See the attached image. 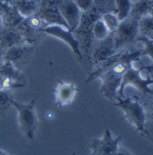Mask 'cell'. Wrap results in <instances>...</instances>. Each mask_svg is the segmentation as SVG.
<instances>
[{"mask_svg": "<svg viewBox=\"0 0 153 155\" xmlns=\"http://www.w3.org/2000/svg\"><path fill=\"white\" fill-rule=\"evenodd\" d=\"M101 19L106 24V26L108 27L110 32H114L117 29L120 23V21L118 17L116 16V15L115 14V12H108V13L102 14Z\"/></svg>", "mask_w": 153, "mask_h": 155, "instance_id": "21", "label": "cell"}, {"mask_svg": "<svg viewBox=\"0 0 153 155\" xmlns=\"http://www.w3.org/2000/svg\"><path fill=\"white\" fill-rule=\"evenodd\" d=\"M132 0H116L115 1V14L118 17L119 21L122 22L130 16L132 7Z\"/></svg>", "mask_w": 153, "mask_h": 155, "instance_id": "18", "label": "cell"}, {"mask_svg": "<svg viewBox=\"0 0 153 155\" xmlns=\"http://www.w3.org/2000/svg\"><path fill=\"white\" fill-rule=\"evenodd\" d=\"M2 62H3V58H2V56L0 55V65H1Z\"/></svg>", "mask_w": 153, "mask_h": 155, "instance_id": "31", "label": "cell"}, {"mask_svg": "<svg viewBox=\"0 0 153 155\" xmlns=\"http://www.w3.org/2000/svg\"><path fill=\"white\" fill-rule=\"evenodd\" d=\"M1 2L3 3H5V4H9V5H15V1L16 0H0Z\"/></svg>", "mask_w": 153, "mask_h": 155, "instance_id": "27", "label": "cell"}, {"mask_svg": "<svg viewBox=\"0 0 153 155\" xmlns=\"http://www.w3.org/2000/svg\"><path fill=\"white\" fill-rule=\"evenodd\" d=\"M153 35V18L149 15L139 20V36L150 38Z\"/></svg>", "mask_w": 153, "mask_h": 155, "instance_id": "19", "label": "cell"}, {"mask_svg": "<svg viewBox=\"0 0 153 155\" xmlns=\"http://www.w3.org/2000/svg\"><path fill=\"white\" fill-rule=\"evenodd\" d=\"M57 5L69 30L73 31L80 23L83 12L73 0H57Z\"/></svg>", "mask_w": 153, "mask_h": 155, "instance_id": "10", "label": "cell"}, {"mask_svg": "<svg viewBox=\"0 0 153 155\" xmlns=\"http://www.w3.org/2000/svg\"><path fill=\"white\" fill-rule=\"evenodd\" d=\"M0 75L13 79L22 87H24L27 83L26 77L22 73V70L18 69L13 63L6 60H3L0 65Z\"/></svg>", "mask_w": 153, "mask_h": 155, "instance_id": "15", "label": "cell"}, {"mask_svg": "<svg viewBox=\"0 0 153 155\" xmlns=\"http://www.w3.org/2000/svg\"><path fill=\"white\" fill-rule=\"evenodd\" d=\"M12 96L9 91L0 90V116H4L12 106Z\"/></svg>", "mask_w": 153, "mask_h": 155, "instance_id": "22", "label": "cell"}, {"mask_svg": "<svg viewBox=\"0 0 153 155\" xmlns=\"http://www.w3.org/2000/svg\"><path fill=\"white\" fill-rule=\"evenodd\" d=\"M114 155H132L128 151V150H126L125 148H124V147H122V146H119V148L117 149V151L116 152V153Z\"/></svg>", "mask_w": 153, "mask_h": 155, "instance_id": "25", "label": "cell"}, {"mask_svg": "<svg viewBox=\"0 0 153 155\" xmlns=\"http://www.w3.org/2000/svg\"><path fill=\"white\" fill-rule=\"evenodd\" d=\"M0 155H18V154H8V153H5L4 151H2V150L0 149Z\"/></svg>", "mask_w": 153, "mask_h": 155, "instance_id": "28", "label": "cell"}, {"mask_svg": "<svg viewBox=\"0 0 153 155\" xmlns=\"http://www.w3.org/2000/svg\"><path fill=\"white\" fill-rule=\"evenodd\" d=\"M132 3H135V2H137L138 0H132Z\"/></svg>", "mask_w": 153, "mask_h": 155, "instance_id": "32", "label": "cell"}, {"mask_svg": "<svg viewBox=\"0 0 153 155\" xmlns=\"http://www.w3.org/2000/svg\"><path fill=\"white\" fill-rule=\"evenodd\" d=\"M82 12H87L94 7L93 0H73Z\"/></svg>", "mask_w": 153, "mask_h": 155, "instance_id": "24", "label": "cell"}, {"mask_svg": "<svg viewBox=\"0 0 153 155\" xmlns=\"http://www.w3.org/2000/svg\"><path fill=\"white\" fill-rule=\"evenodd\" d=\"M116 0H93L94 7L101 14L108 12H115Z\"/></svg>", "mask_w": 153, "mask_h": 155, "instance_id": "23", "label": "cell"}, {"mask_svg": "<svg viewBox=\"0 0 153 155\" xmlns=\"http://www.w3.org/2000/svg\"><path fill=\"white\" fill-rule=\"evenodd\" d=\"M115 104L120 108L126 118V120L135 127L137 131L148 134L145 129L146 114L143 107L136 101H133L128 97L117 96L115 100Z\"/></svg>", "mask_w": 153, "mask_h": 155, "instance_id": "4", "label": "cell"}, {"mask_svg": "<svg viewBox=\"0 0 153 155\" xmlns=\"http://www.w3.org/2000/svg\"><path fill=\"white\" fill-rule=\"evenodd\" d=\"M34 51V46L31 44H21L14 46L7 49L2 56L3 60L13 63L18 69H22L31 59Z\"/></svg>", "mask_w": 153, "mask_h": 155, "instance_id": "9", "label": "cell"}, {"mask_svg": "<svg viewBox=\"0 0 153 155\" xmlns=\"http://www.w3.org/2000/svg\"><path fill=\"white\" fill-rule=\"evenodd\" d=\"M21 30L17 28H7L0 24V55L9 49L10 48L17 45L25 44Z\"/></svg>", "mask_w": 153, "mask_h": 155, "instance_id": "11", "label": "cell"}, {"mask_svg": "<svg viewBox=\"0 0 153 155\" xmlns=\"http://www.w3.org/2000/svg\"><path fill=\"white\" fill-rule=\"evenodd\" d=\"M35 104L36 98L32 99L27 104L20 103L14 99L12 100V106L18 111V122L21 131L31 142L34 141L39 127V120L35 112Z\"/></svg>", "mask_w": 153, "mask_h": 155, "instance_id": "2", "label": "cell"}, {"mask_svg": "<svg viewBox=\"0 0 153 155\" xmlns=\"http://www.w3.org/2000/svg\"><path fill=\"white\" fill-rule=\"evenodd\" d=\"M144 68H145V70L148 72V74H149V75L151 76V78H152L153 79V65L147 66V67H145Z\"/></svg>", "mask_w": 153, "mask_h": 155, "instance_id": "26", "label": "cell"}, {"mask_svg": "<svg viewBox=\"0 0 153 155\" xmlns=\"http://www.w3.org/2000/svg\"><path fill=\"white\" fill-rule=\"evenodd\" d=\"M122 136L114 137L107 128L104 135L99 139L91 140L90 148V155H114L120 146Z\"/></svg>", "mask_w": 153, "mask_h": 155, "instance_id": "6", "label": "cell"}, {"mask_svg": "<svg viewBox=\"0 0 153 155\" xmlns=\"http://www.w3.org/2000/svg\"><path fill=\"white\" fill-rule=\"evenodd\" d=\"M153 5V0H138L132 4L130 16L140 20L145 15H149Z\"/></svg>", "mask_w": 153, "mask_h": 155, "instance_id": "17", "label": "cell"}, {"mask_svg": "<svg viewBox=\"0 0 153 155\" xmlns=\"http://www.w3.org/2000/svg\"><path fill=\"white\" fill-rule=\"evenodd\" d=\"M111 33L115 41L116 52L129 49L131 46H134L139 37V20L129 16L120 22L117 29Z\"/></svg>", "mask_w": 153, "mask_h": 155, "instance_id": "3", "label": "cell"}, {"mask_svg": "<svg viewBox=\"0 0 153 155\" xmlns=\"http://www.w3.org/2000/svg\"><path fill=\"white\" fill-rule=\"evenodd\" d=\"M78 91L77 86L73 83H66L62 80L57 81V85L54 90L55 101L57 106L63 108L69 105L74 99Z\"/></svg>", "mask_w": 153, "mask_h": 155, "instance_id": "13", "label": "cell"}, {"mask_svg": "<svg viewBox=\"0 0 153 155\" xmlns=\"http://www.w3.org/2000/svg\"><path fill=\"white\" fill-rule=\"evenodd\" d=\"M150 15H151V16L153 18V5H152V8H151V13H150Z\"/></svg>", "mask_w": 153, "mask_h": 155, "instance_id": "29", "label": "cell"}, {"mask_svg": "<svg viewBox=\"0 0 153 155\" xmlns=\"http://www.w3.org/2000/svg\"><path fill=\"white\" fill-rule=\"evenodd\" d=\"M40 3L39 0H16L15 5L22 17L28 18L37 13Z\"/></svg>", "mask_w": 153, "mask_h": 155, "instance_id": "16", "label": "cell"}, {"mask_svg": "<svg viewBox=\"0 0 153 155\" xmlns=\"http://www.w3.org/2000/svg\"><path fill=\"white\" fill-rule=\"evenodd\" d=\"M25 20L18 12L15 5L5 4L0 1V21L7 28H17Z\"/></svg>", "mask_w": 153, "mask_h": 155, "instance_id": "14", "label": "cell"}, {"mask_svg": "<svg viewBox=\"0 0 153 155\" xmlns=\"http://www.w3.org/2000/svg\"><path fill=\"white\" fill-rule=\"evenodd\" d=\"M40 31L44 33L45 35H50L52 37H55V38L59 39V40L63 41L64 42H66V44L71 48L73 52L74 53L78 61L84 67V65H83L84 58L81 52L79 42L75 39L73 32L72 31H70L68 28H66L65 26L56 24V25H47V26L42 28Z\"/></svg>", "mask_w": 153, "mask_h": 155, "instance_id": "5", "label": "cell"}, {"mask_svg": "<svg viewBox=\"0 0 153 155\" xmlns=\"http://www.w3.org/2000/svg\"><path fill=\"white\" fill-rule=\"evenodd\" d=\"M124 74L118 73L112 67L102 73L99 78L101 79L102 84L100 91L103 96L115 101L116 98L118 96V91L121 86Z\"/></svg>", "mask_w": 153, "mask_h": 155, "instance_id": "8", "label": "cell"}, {"mask_svg": "<svg viewBox=\"0 0 153 155\" xmlns=\"http://www.w3.org/2000/svg\"><path fill=\"white\" fill-rule=\"evenodd\" d=\"M110 32L108 29V27L106 26V24L102 21L101 17L99 18L96 22H94L93 25V36H94V40H96L97 41H100L105 40Z\"/></svg>", "mask_w": 153, "mask_h": 155, "instance_id": "20", "label": "cell"}, {"mask_svg": "<svg viewBox=\"0 0 153 155\" xmlns=\"http://www.w3.org/2000/svg\"><path fill=\"white\" fill-rule=\"evenodd\" d=\"M1 86H2V76L0 75V90H1Z\"/></svg>", "mask_w": 153, "mask_h": 155, "instance_id": "30", "label": "cell"}, {"mask_svg": "<svg viewBox=\"0 0 153 155\" xmlns=\"http://www.w3.org/2000/svg\"><path fill=\"white\" fill-rule=\"evenodd\" d=\"M35 15H38L47 26L57 24L68 28L59 11L57 0H41L39 9Z\"/></svg>", "mask_w": 153, "mask_h": 155, "instance_id": "7", "label": "cell"}, {"mask_svg": "<svg viewBox=\"0 0 153 155\" xmlns=\"http://www.w3.org/2000/svg\"><path fill=\"white\" fill-rule=\"evenodd\" d=\"M99 42V44L93 50H91L90 53V63L92 65V67L107 60L115 53H116L115 49V41L112 33H110L105 40L100 41Z\"/></svg>", "mask_w": 153, "mask_h": 155, "instance_id": "12", "label": "cell"}, {"mask_svg": "<svg viewBox=\"0 0 153 155\" xmlns=\"http://www.w3.org/2000/svg\"><path fill=\"white\" fill-rule=\"evenodd\" d=\"M101 13L95 7L87 12L82 13V17L79 25L73 31L75 39L79 42L81 52L83 56L84 61L90 62V53L92 50V43L94 41L93 25L99 18L101 17Z\"/></svg>", "mask_w": 153, "mask_h": 155, "instance_id": "1", "label": "cell"}]
</instances>
